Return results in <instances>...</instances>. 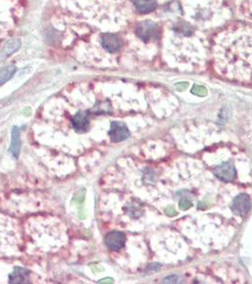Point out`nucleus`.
<instances>
[{
  "mask_svg": "<svg viewBox=\"0 0 252 284\" xmlns=\"http://www.w3.org/2000/svg\"><path fill=\"white\" fill-rule=\"evenodd\" d=\"M12 145H11V153L13 154L14 158L18 159L20 148H21V142H20V132L18 127H14L13 133H12Z\"/></svg>",
  "mask_w": 252,
  "mask_h": 284,
  "instance_id": "obj_11",
  "label": "nucleus"
},
{
  "mask_svg": "<svg viewBox=\"0 0 252 284\" xmlns=\"http://www.w3.org/2000/svg\"><path fill=\"white\" fill-rule=\"evenodd\" d=\"M126 235L120 231H113L106 237V245L111 250H120L126 244Z\"/></svg>",
  "mask_w": 252,
  "mask_h": 284,
  "instance_id": "obj_6",
  "label": "nucleus"
},
{
  "mask_svg": "<svg viewBox=\"0 0 252 284\" xmlns=\"http://www.w3.org/2000/svg\"><path fill=\"white\" fill-rule=\"evenodd\" d=\"M16 71H17V69L15 66H8L0 70V86L8 82L14 76Z\"/></svg>",
  "mask_w": 252,
  "mask_h": 284,
  "instance_id": "obj_12",
  "label": "nucleus"
},
{
  "mask_svg": "<svg viewBox=\"0 0 252 284\" xmlns=\"http://www.w3.org/2000/svg\"><path fill=\"white\" fill-rule=\"evenodd\" d=\"M130 136V133L126 125L119 122H113L109 131V137L113 142H124Z\"/></svg>",
  "mask_w": 252,
  "mask_h": 284,
  "instance_id": "obj_4",
  "label": "nucleus"
},
{
  "mask_svg": "<svg viewBox=\"0 0 252 284\" xmlns=\"http://www.w3.org/2000/svg\"><path fill=\"white\" fill-rule=\"evenodd\" d=\"M21 46L19 39H12L6 43V45L0 51V62L6 60L8 57L17 53Z\"/></svg>",
  "mask_w": 252,
  "mask_h": 284,
  "instance_id": "obj_8",
  "label": "nucleus"
},
{
  "mask_svg": "<svg viewBox=\"0 0 252 284\" xmlns=\"http://www.w3.org/2000/svg\"><path fill=\"white\" fill-rule=\"evenodd\" d=\"M29 271L24 268L16 267L15 271L10 275L11 284H27L29 283Z\"/></svg>",
  "mask_w": 252,
  "mask_h": 284,
  "instance_id": "obj_10",
  "label": "nucleus"
},
{
  "mask_svg": "<svg viewBox=\"0 0 252 284\" xmlns=\"http://www.w3.org/2000/svg\"><path fill=\"white\" fill-rule=\"evenodd\" d=\"M73 128L78 133H84L90 128V114L87 111H80L72 119Z\"/></svg>",
  "mask_w": 252,
  "mask_h": 284,
  "instance_id": "obj_5",
  "label": "nucleus"
},
{
  "mask_svg": "<svg viewBox=\"0 0 252 284\" xmlns=\"http://www.w3.org/2000/svg\"><path fill=\"white\" fill-rule=\"evenodd\" d=\"M252 202L250 197L247 195H240L237 196L233 202L232 210L234 213L240 216H245L251 211Z\"/></svg>",
  "mask_w": 252,
  "mask_h": 284,
  "instance_id": "obj_3",
  "label": "nucleus"
},
{
  "mask_svg": "<svg viewBox=\"0 0 252 284\" xmlns=\"http://www.w3.org/2000/svg\"><path fill=\"white\" fill-rule=\"evenodd\" d=\"M187 30H188L189 33L192 34V27H191L189 24H187L186 22L180 23V24L178 25V27H177V31H178V32H180V33H182V34H184V35H186V36H188L187 33H186Z\"/></svg>",
  "mask_w": 252,
  "mask_h": 284,
  "instance_id": "obj_13",
  "label": "nucleus"
},
{
  "mask_svg": "<svg viewBox=\"0 0 252 284\" xmlns=\"http://www.w3.org/2000/svg\"><path fill=\"white\" fill-rule=\"evenodd\" d=\"M136 34L144 42L157 40L161 36L160 27L152 21H144L140 23L136 29Z\"/></svg>",
  "mask_w": 252,
  "mask_h": 284,
  "instance_id": "obj_1",
  "label": "nucleus"
},
{
  "mask_svg": "<svg viewBox=\"0 0 252 284\" xmlns=\"http://www.w3.org/2000/svg\"><path fill=\"white\" fill-rule=\"evenodd\" d=\"M131 1L135 5L136 9L142 14L152 13L158 7L157 0H131Z\"/></svg>",
  "mask_w": 252,
  "mask_h": 284,
  "instance_id": "obj_9",
  "label": "nucleus"
},
{
  "mask_svg": "<svg viewBox=\"0 0 252 284\" xmlns=\"http://www.w3.org/2000/svg\"><path fill=\"white\" fill-rule=\"evenodd\" d=\"M216 178L224 182H231L236 176V170L233 163L225 162L215 169Z\"/></svg>",
  "mask_w": 252,
  "mask_h": 284,
  "instance_id": "obj_2",
  "label": "nucleus"
},
{
  "mask_svg": "<svg viewBox=\"0 0 252 284\" xmlns=\"http://www.w3.org/2000/svg\"><path fill=\"white\" fill-rule=\"evenodd\" d=\"M102 45L110 53H114L120 51L123 42L122 39L113 34H106L102 37Z\"/></svg>",
  "mask_w": 252,
  "mask_h": 284,
  "instance_id": "obj_7",
  "label": "nucleus"
}]
</instances>
